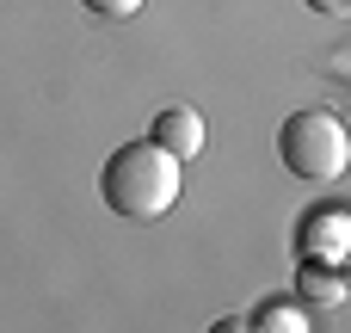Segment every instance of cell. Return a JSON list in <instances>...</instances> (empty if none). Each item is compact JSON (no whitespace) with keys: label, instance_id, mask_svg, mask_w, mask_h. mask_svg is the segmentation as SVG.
Masks as SVG:
<instances>
[{"label":"cell","instance_id":"obj_4","mask_svg":"<svg viewBox=\"0 0 351 333\" xmlns=\"http://www.w3.org/2000/svg\"><path fill=\"white\" fill-rule=\"evenodd\" d=\"M167 154H179V161H191V154H204V117L191 111V105H167L160 117H154V130H148Z\"/></svg>","mask_w":351,"mask_h":333},{"label":"cell","instance_id":"obj_5","mask_svg":"<svg viewBox=\"0 0 351 333\" xmlns=\"http://www.w3.org/2000/svg\"><path fill=\"white\" fill-rule=\"evenodd\" d=\"M296 297L308 309H333V303H346V272L339 266H296Z\"/></svg>","mask_w":351,"mask_h":333},{"label":"cell","instance_id":"obj_2","mask_svg":"<svg viewBox=\"0 0 351 333\" xmlns=\"http://www.w3.org/2000/svg\"><path fill=\"white\" fill-rule=\"evenodd\" d=\"M278 161L296 179H339L351 167V130L333 111H290L278 130Z\"/></svg>","mask_w":351,"mask_h":333},{"label":"cell","instance_id":"obj_1","mask_svg":"<svg viewBox=\"0 0 351 333\" xmlns=\"http://www.w3.org/2000/svg\"><path fill=\"white\" fill-rule=\"evenodd\" d=\"M179 167H185V161H179V154H167L154 136L123 142V148H111V154H105V167H99V198H105V210H111V216L160 222V216H173V204H179V185H185V173H179Z\"/></svg>","mask_w":351,"mask_h":333},{"label":"cell","instance_id":"obj_9","mask_svg":"<svg viewBox=\"0 0 351 333\" xmlns=\"http://www.w3.org/2000/svg\"><path fill=\"white\" fill-rule=\"evenodd\" d=\"M339 272H346V303H351V253H346V266H339Z\"/></svg>","mask_w":351,"mask_h":333},{"label":"cell","instance_id":"obj_6","mask_svg":"<svg viewBox=\"0 0 351 333\" xmlns=\"http://www.w3.org/2000/svg\"><path fill=\"white\" fill-rule=\"evenodd\" d=\"M247 328H259V333H308V303H302V297H296V303H259Z\"/></svg>","mask_w":351,"mask_h":333},{"label":"cell","instance_id":"obj_8","mask_svg":"<svg viewBox=\"0 0 351 333\" xmlns=\"http://www.w3.org/2000/svg\"><path fill=\"white\" fill-rule=\"evenodd\" d=\"M321 19H351V0H308Z\"/></svg>","mask_w":351,"mask_h":333},{"label":"cell","instance_id":"obj_3","mask_svg":"<svg viewBox=\"0 0 351 333\" xmlns=\"http://www.w3.org/2000/svg\"><path fill=\"white\" fill-rule=\"evenodd\" d=\"M346 253H351V210L346 204L302 210V222H296V260L302 266H346Z\"/></svg>","mask_w":351,"mask_h":333},{"label":"cell","instance_id":"obj_7","mask_svg":"<svg viewBox=\"0 0 351 333\" xmlns=\"http://www.w3.org/2000/svg\"><path fill=\"white\" fill-rule=\"evenodd\" d=\"M80 6H86L93 19H136L148 0H80Z\"/></svg>","mask_w":351,"mask_h":333}]
</instances>
